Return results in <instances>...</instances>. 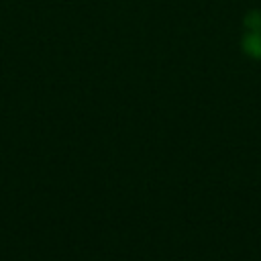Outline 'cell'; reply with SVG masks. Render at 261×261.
Returning <instances> with one entry per match:
<instances>
[{"label": "cell", "instance_id": "1", "mask_svg": "<svg viewBox=\"0 0 261 261\" xmlns=\"http://www.w3.org/2000/svg\"><path fill=\"white\" fill-rule=\"evenodd\" d=\"M247 35L243 37V49L255 59H261V14L253 12L245 20Z\"/></svg>", "mask_w": 261, "mask_h": 261}]
</instances>
